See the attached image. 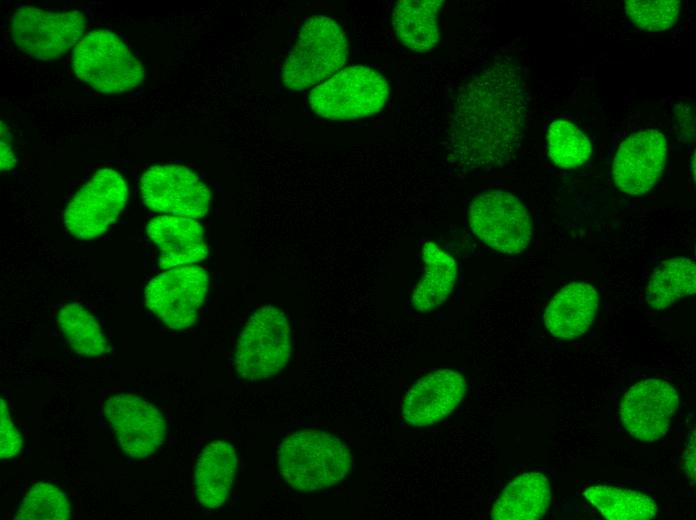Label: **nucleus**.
<instances>
[{"label":"nucleus","mask_w":696,"mask_h":520,"mask_svg":"<svg viewBox=\"0 0 696 520\" xmlns=\"http://www.w3.org/2000/svg\"><path fill=\"white\" fill-rule=\"evenodd\" d=\"M547 140L549 157L561 168L578 167L591 155L589 139L569 121L552 122Z\"/></svg>","instance_id":"obj_25"},{"label":"nucleus","mask_w":696,"mask_h":520,"mask_svg":"<svg viewBox=\"0 0 696 520\" xmlns=\"http://www.w3.org/2000/svg\"><path fill=\"white\" fill-rule=\"evenodd\" d=\"M279 470L299 491H315L340 482L350 471L352 456L336 436L320 430L289 435L279 449Z\"/></svg>","instance_id":"obj_2"},{"label":"nucleus","mask_w":696,"mask_h":520,"mask_svg":"<svg viewBox=\"0 0 696 520\" xmlns=\"http://www.w3.org/2000/svg\"><path fill=\"white\" fill-rule=\"evenodd\" d=\"M528 96L517 71L494 65L473 78L459 95L452 114L449 149L463 168L503 166L524 133Z\"/></svg>","instance_id":"obj_1"},{"label":"nucleus","mask_w":696,"mask_h":520,"mask_svg":"<svg viewBox=\"0 0 696 520\" xmlns=\"http://www.w3.org/2000/svg\"><path fill=\"white\" fill-rule=\"evenodd\" d=\"M666 153V137L659 131L647 129L630 135L614 159L616 186L630 195L648 192L663 171Z\"/></svg>","instance_id":"obj_14"},{"label":"nucleus","mask_w":696,"mask_h":520,"mask_svg":"<svg viewBox=\"0 0 696 520\" xmlns=\"http://www.w3.org/2000/svg\"><path fill=\"white\" fill-rule=\"evenodd\" d=\"M147 233L160 250L163 269L203 260L208 253L201 224L192 218L161 215L147 225Z\"/></svg>","instance_id":"obj_16"},{"label":"nucleus","mask_w":696,"mask_h":520,"mask_svg":"<svg viewBox=\"0 0 696 520\" xmlns=\"http://www.w3.org/2000/svg\"><path fill=\"white\" fill-rule=\"evenodd\" d=\"M466 381L457 371L440 369L416 381L405 394L403 419L415 427H428L449 415L462 401Z\"/></svg>","instance_id":"obj_15"},{"label":"nucleus","mask_w":696,"mask_h":520,"mask_svg":"<svg viewBox=\"0 0 696 520\" xmlns=\"http://www.w3.org/2000/svg\"><path fill=\"white\" fill-rule=\"evenodd\" d=\"M104 413L130 457H148L161 446L165 423L160 411L148 401L132 394L114 395L107 400Z\"/></svg>","instance_id":"obj_12"},{"label":"nucleus","mask_w":696,"mask_h":520,"mask_svg":"<svg viewBox=\"0 0 696 520\" xmlns=\"http://www.w3.org/2000/svg\"><path fill=\"white\" fill-rule=\"evenodd\" d=\"M388 95V83L380 73L365 66H351L313 88L309 103L324 118L348 120L377 113Z\"/></svg>","instance_id":"obj_5"},{"label":"nucleus","mask_w":696,"mask_h":520,"mask_svg":"<svg viewBox=\"0 0 696 520\" xmlns=\"http://www.w3.org/2000/svg\"><path fill=\"white\" fill-rule=\"evenodd\" d=\"M424 271L409 298L412 308L420 313L442 306L448 299L457 276V263L434 242L421 249Z\"/></svg>","instance_id":"obj_20"},{"label":"nucleus","mask_w":696,"mask_h":520,"mask_svg":"<svg viewBox=\"0 0 696 520\" xmlns=\"http://www.w3.org/2000/svg\"><path fill=\"white\" fill-rule=\"evenodd\" d=\"M473 234L493 249L506 254L525 250L532 238L529 213L519 198L501 190L476 196L469 206Z\"/></svg>","instance_id":"obj_7"},{"label":"nucleus","mask_w":696,"mask_h":520,"mask_svg":"<svg viewBox=\"0 0 696 520\" xmlns=\"http://www.w3.org/2000/svg\"><path fill=\"white\" fill-rule=\"evenodd\" d=\"M678 395L668 382L647 379L631 386L620 404V417L634 438L653 442L664 436L678 408Z\"/></svg>","instance_id":"obj_13"},{"label":"nucleus","mask_w":696,"mask_h":520,"mask_svg":"<svg viewBox=\"0 0 696 520\" xmlns=\"http://www.w3.org/2000/svg\"><path fill=\"white\" fill-rule=\"evenodd\" d=\"M57 322L73 350L85 356H100L108 349L106 337L93 315L82 305L71 302L64 305Z\"/></svg>","instance_id":"obj_24"},{"label":"nucleus","mask_w":696,"mask_h":520,"mask_svg":"<svg viewBox=\"0 0 696 520\" xmlns=\"http://www.w3.org/2000/svg\"><path fill=\"white\" fill-rule=\"evenodd\" d=\"M348 44L339 24L325 15L308 18L282 68V81L292 91L305 90L339 70Z\"/></svg>","instance_id":"obj_3"},{"label":"nucleus","mask_w":696,"mask_h":520,"mask_svg":"<svg viewBox=\"0 0 696 520\" xmlns=\"http://www.w3.org/2000/svg\"><path fill=\"white\" fill-rule=\"evenodd\" d=\"M680 2L676 0H628L625 1L627 15L645 30H665L677 20Z\"/></svg>","instance_id":"obj_27"},{"label":"nucleus","mask_w":696,"mask_h":520,"mask_svg":"<svg viewBox=\"0 0 696 520\" xmlns=\"http://www.w3.org/2000/svg\"><path fill=\"white\" fill-rule=\"evenodd\" d=\"M84 28V15L78 11L54 13L21 6L13 15L15 44L39 60L62 56L81 38Z\"/></svg>","instance_id":"obj_9"},{"label":"nucleus","mask_w":696,"mask_h":520,"mask_svg":"<svg viewBox=\"0 0 696 520\" xmlns=\"http://www.w3.org/2000/svg\"><path fill=\"white\" fill-rule=\"evenodd\" d=\"M0 456L9 459L17 455L22 447V438L14 425L8 405L3 397L0 404Z\"/></svg>","instance_id":"obj_28"},{"label":"nucleus","mask_w":696,"mask_h":520,"mask_svg":"<svg viewBox=\"0 0 696 520\" xmlns=\"http://www.w3.org/2000/svg\"><path fill=\"white\" fill-rule=\"evenodd\" d=\"M208 287L206 271L195 265L167 270L145 289L147 307L172 329H185L197 317Z\"/></svg>","instance_id":"obj_10"},{"label":"nucleus","mask_w":696,"mask_h":520,"mask_svg":"<svg viewBox=\"0 0 696 520\" xmlns=\"http://www.w3.org/2000/svg\"><path fill=\"white\" fill-rule=\"evenodd\" d=\"M551 499L548 479L538 472H526L513 479L495 501L491 518L496 520H537Z\"/></svg>","instance_id":"obj_19"},{"label":"nucleus","mask_w":696,"mask_h":520,"mask_svg":"<svg viewBox=\"0 0 696 520\" xmlns=\"http://www.w3.org/2000/svg\"><path fill=\"white\" fill-rule=\"evenodd\" d=\"M695 291V263L689 258H672L654 270L646 287V301L650 307L660 310Z\"/></svg>","instance_id":"obj_22"},{"label":"nucleus","mask_w":696,"mask_h":520,"mask_svg":"<svg viewBox=\"0 0 696 520\" xmlns=\"http://www.w3.org/2000/svg\"><path fill=\"white\" fill-rule=\"evenodd\" d=\"M291 331L286 315L274 306L258 309L237 344L235 366L250 381L269 378L283 370L290 358Z\"/></svg>","instance_id":"obj_6"},{"label":"nucleus","mask_w":696,"mask_h":520,"mask_svg":"<svg viewBox=\"0 0 696 520\" xmlns=\"http://www.w3.org/2000/svg\"><path fill=\"white\" fill-rule=\"evenodd\" d=\"M599 304L598 293L587 282H573L552 298L544 312L548 331L561 339H574L592 325Z\"/></svg>","instance_id":"obj_17"},{"label":"nucleus","mask_w":696,"mask_h":520,"mask_svg":"<svg viewBox=\"0 0 696 520\" xmlns=\"http://www.w3.org/2000/svg\"><path fill=\"white\" fill-rule=\"evenodd\" d=\"M141 194L151 210L201 218L209 208L210 191L197 174L181 165H156L141 177Z\"/></svg>","instance_id":"obj_11"},{"label":"nucleus","mask_w":696,"mask_h":520,"mask_svg":"<svg viewBox=\"0 0 696 520\" xmlns=\"http://www.w3.org/2000/svg\"><path fill=\"white\" fill-rule=\"evenodd\" d=\"M77 77L103 93H123L141 84L144 71L123 41L108 30H94L77 44L72 56Z\"/></svg>","instance_id":"obj_4"},{"label":"nucleus","mask_w":696,"mask_h":520,"mask_svg":"<svg viewBox=\"0 0 696 520\" xmlns=\"http://www.w3.org/2000/svg\"><path fill=\"white\" fill-rule=\"evenodd\" d=\"M15 157L12 147L8 142L6 133L1 132V170L7 171L14 166Z\"/></svg>","instance_id":"obj_29"},{"label":"nucleus","mask_w":696,"mask_h":520,"mask_svg":"<svg viewBox=\"0 0 696 520\" xmlns=\"http://www.w3.org/2000/svg\"><path fill=\"white\" fill-rule=\"evenodd\" d=\"M237 456L232 445L215 441L201 452L195 470V492L204 507L221 506L232 486Z\"/></svg>","instance_id":"obj_18"},{"label":"nucleus","mask_w":696,"mask_h":520,"mask_svg":"<svg viewBox=\"0 0 696 520\" xmlns=\"http://www.w3.org/2000/svg\"><path fill=\"white\" fill-rule=\"evenodd\" d=\"M70 516L71 509L66 495L50 483L37 482L22 499L13 519L66 520Z\"/></svg>","instance_id":"obj_26"},{"label":"nucleus","mask_w":696,"mask_h":520,"mask_svg":"<svg viewBox=\"0 0 696 520\" xmlns=\"http://www.w3.org/2000/svg\"><path fill=\"white\" fill-rule=\"evenodd\" d=\"M441 0L398 1L392 25L399 41L415 52L432 50L439 41L438 11Z\"/></svg>","instance_id":"obj_21"},{"label":"nucleus","mask_w":696,"mask_h":520,"mask_svg":"<svg viewBox=\"0 0 696 520\" xmlns=\"http://www.w3.org/2000/svg\"><path fill=\"white\" fill-rule=\"evenodd\" d=\"M128 196L122 176L104 168L76 193L68 204L63 220L67 230L76 238L92 239L117 219Z\"/></svg>","instance_id":"obj_8"},{"label":"nucleus","mask_w":696,"mask_h":520,"mask_svg":"<svg viewBox=\"0 0 696 520\" xmlns=\"http://www.w3.org/2000/svg\"><path fill=\"white\" fill-rule=\"evenodd\" d=\"M584 497L609 520H646L658 514L652 498L633 490L597 485L587 488Z\"/></svg>","instance_id":"obj_23"}]
</instances>
